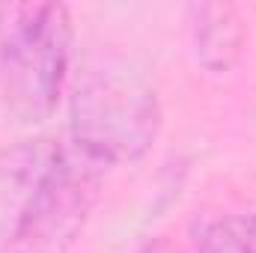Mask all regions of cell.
I'll list each match as a JSON object with an SVG mask.
<instances>
[{
  "instance_id": "obj_1",
  "label": "cell",
  "mask_w": 256,
  "mask_h": 253,
  "mask_svg": "<svg viewBox=\"0 0 256 253\" xmlns=\"http://www.w3.org/2000/svg\"><path fill=\"white\" fill-rule=\"evenodd\" d=\"M161 126L158 90L126 63L90 68L68 102L72 146L104 170L140 161L155 146Z\"/></svg>"
},
{
  "instance_id": "obj_2",
  "label": "cell",
  "mask_w": 256,
  "mask_h": 253,
  "mask_svg": "<svg viewBox=\"0 0 256 253\" xmlns=\"http://www.w3.org/2000/svg\"><path fill=\"white\" fill-rule=\"evenodd\" d=\"M72 57V15L63 3L0 6V98L24 122H45L60 102Z\"/></svg>"
},
{
  "instance_id": "obj_3",
  "label": "cell",
  "mask_w": 256,
  "mask_h": 253,
  "mask_svg": "<svg viewBox=\"0 0 256 253\" xmlns=\"http://www.w3.org/2000/svg\"><path fill=\"white\" fill-rule=\"evenodd\" d=\"M102 176V164L74 146H60L27 206L9 253H68L98 202Z\"/></svg>"
},
{
  "instance_id": "obj_4",
  "label": "cell",
  "mask_w": 256,
  "mask_h": 253,
  "mask_svg": "<svg viewBox=\"0 0 256 253\" xmlns=\"http://www.w3.org/2000/svg\"><path fill=\"white\" fill-rule=\"evenodd\" d=\"M60 143L48 137L18 140L0 149V253L12 250L18 226L27 214V206L48 167L54 164Z\"/></svg>"
},
{
  "instance_id": "obj_5",
  "label": "cell",
  "mask_w": 256,
  "mask_h": 253,
  "mask_svg": "<svg viewBox=\"0 0 256 253\" xmlns=\"http://www.w3.org/2000/svg\"><path fill=\"white\" fill-rule=\"evenodd\" d=\"M194 48L208 72H230L242 57L244 27L238 9L230 3H200L191 6Z\"/></svg>"
},
{
  "instance_id": "obj_6",
  "label": "cell",
  "mask_w": 256,
  "mask_h": 253,
  "mask_svg": "<svg viewBox=\"0 0 256 253\" xmlns=\"http://www.w3.org/2000/svg\"><path fill=\"white\" fill-rule=\"evenodd\" d=\"M196 253H256V214H214L191 226Z\"/></svg>"
},
{
  "instance_id": "obj_7",
  "label": "cell",
  "mask_w": 256,
  "mask_h": 253,
  "mask_svg": "<svg viewBox=\"0 0 256 253\" xmlns=\"http://www.w3.org/2000/svg\"><path fill=\"white\" fill-rule=\"evenodd\" d=\"M140 253H179V250L173 244H167V242H149Z\"/></svg>"
}]
</instances>
